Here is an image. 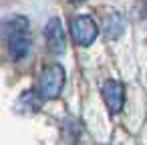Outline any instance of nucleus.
I'll use <instances>...</instances> for the list:
<instances>
[{
    "mask_svg": "<svg viewBox=\"0 0 147 145\" xmlns=\"http://www.w3.org/2000/svg\"><path fill=\"white\" fill-rule=\"evenodd\" d=\"M8 53L14 61H22L30 53V28L26 16H14L8 20Z\"/></svg>",
    "mask_w": 147,
    "mask_h": 145,
    "instance_id": "nucleus-1",
    "label": "nucleus"
},
{
    "mask_svg": "<svg viewBox=\"0 0 147 145\" xmlns=\"http://www.w3.org/2000/svg\"><path fill=\"white\" fill-rule=\"evenodd\" d=\"M65 79H67V73L59 63L47 65L40 73V79H38V95L42 99L59 97L63 87H65Z\"/></svg>",
    "mask_w": 147,
    "mask_h": 145,
    "instance_id": "nucleus-2",
    "label": "nucleus"
},
{
    "mask_svg": "<svg viewBox=\"0 0 147 145\" xmlns=\"http://www.w3.org/2000/svg\"><path fill=\"white\" fill-rule=\"evenodd\" d=\"M71 36L79 47H91L99 36V26L91 16L81 14L71 22Z\"/></svg>",
    "mask_w": 147,
    "mask_h": 145,
    "instance_id": "nucleus-3",
    "label": "nucleus"
},
{
    "mask_svg": "<svg viewBox=\"0 0 147 145\" xmlns=\"http://www.w3.org/2000/svg\"><path fill=\"white\" fill-rule=\"evenodd\" d=\"M45 40H47V47L53 55H63L67 51V34H65V28H63V22L55 16L47 22L45 26Z\"/></svg>",
    "mask_w": 147,
    "mask_h": 145,
    "instance_id": "nucleus-4",
    "label": "nucleus"
},
{
    "mask_svg": "<svg viewBox=\"0 0 147 145\" xmlns=\"http://www.w3.org/2000/svg\"><path fill=\"white\" fill-rule=\"evenodd\" d=\"M101 93H103V101L107 105V109L111 113H119L125 105V89L119 81H105L103 87H101Z\"/></svg>",
    "mask_w": 147,
    "mask_h": 145,
    "instance_id": "nucleus-5",
    "label": "nucleus"
},
{
    "mask_svg": "<svg viewBox=\"0 0 147 145\" xmlns=\"http://www.w3.org/2000/svg\"><path fill=\"white\" fill-rule=\"evenodd\" d=\"M101 28H103V34H105L109 40H117V38L123 36V32H125V28H127V18H125L121 12H117V10H111V12L105 14Z\"/></svg>",
    "mask_w": 147,
    "mask_h": 145,
    "instance_id": "nucleus-6",
    "label": "nucleus"
},
{
    "mask_svg": "<svg viewBox=\"0 0 147 145\" xmlns=\"http://www.w3.org/2000/svg\"><path fill=\"white\" fill-rule=\"evenodd\" d=\"M73 2H77V4H79V2H85V0H73Z\"/></svg>",
    "mask_w": 147,
    "mask_h": 145,
    "instance_id": "nucleus-7",
    "label": "nucleus"
}]
</instances>
